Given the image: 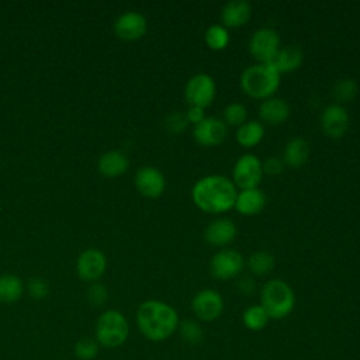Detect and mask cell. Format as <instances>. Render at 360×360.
Wrapping results in <instances>:
<instances>
[{"label": "cell", "instance_id": "obj_1", "mask_svg": "<svg viewBox=\"0 0 360 360\" xmlns=\"http://www.w3.org/2000/svg\"><path fill=\"white\" fill-rule=\"evenodd\" d=\"M236 194L233 181L221 174L204 176L191 188L194 204L208 214H221L233 208Z\"/></svg>", "mask_w": 360, "mask_h": 360}, {"label": "cell", "instance_id": "obj_2", "mask_svg": "<svg viewBox=\"0 0 360 360\" xmlns=\"http://www.w3.org/2000/svg\"><path fill=\"white\" fill-rule=\"evenodd\" d=\"M179 314L167 302L159 300L143 301L136 311L139 332L152 342L169 339L179 329Z\"/></svg>", "mask_w": 360, "mask_h": 360}, {"label": "cell", "instance_id": "obj_3", "mask_svg": "<svg viewBox=\"0 0 360 360\" xmlns=\"http://www.w3.org/2000/svg\"><path fill=\"white\" fill-rule=\"evenodd\" d=\"M281 75L271 63H255L248 66L240 75L242 90L257 100L273 97L280 86Z\"/></svg>", "mask_w": 360, "mask_h": 360}, {"label": "cell", "instance_id": "obj_4", "mask_svg": "<svg viewBox=\"0 0 360 360\" xmlns=\"http://www.w3.org/2000/svg\"><path fill=\"white\" fill-rule=\"evenodd\" d=\"M260 305L270 319H283L288 316L295 307V294L283 280L267 281L260 291Z\"/></svg>", "mask_w": 360, "mask_h": 360}, {"label": "cell", "instance_id": "obj_5", "mask_svg": "<svg viewBox=\"0 0 360 360\" xmlns=\"http://www.w3.org/2000/svg\"><path fill=\"white\" fill-rule=\"evenodd\" d=\"M129 335V323L118 309L101 312L96 323V340L101 347L115 349L122 346Z\"/></svg>", "mask_w": 360, "mask_h": 360}, {"label": "cell", "instance_id": "obj_6", "mask_svg": "<svg viewBox=\"0 0 360 360\" xmlns=\"http://www.w3.org/2000/svg\"><path fill=\"white\" fill-rule=\"evenodd\" d=\"M217 93V84L212 76L197 73L188 79L184 87V97L188 105L207 108L212 104Z\"/></svg>", "mask_w": 360, "mask_h": 360}, {"label": "cell", "instance_id": "obj_7", "mask_svg": "<svg viewBox=\"0 0 360 360\" xmlns=\"http://www.w3.org/2000/svg\"><path fill=\"white\" fill-rule=\"evenodd\" d=\"M263 177V162L253 153H245L233 165L232 180L240 190L255 188Z\"/></svg>", "mask_w": 360, "mask_h": 360}, {"label": "cell", "instance_id": "obj_8", "mask_svg": "<svg viewBox=\"0 0 360 360\" xmlns=\"http://www.w3.org/2000/svg\"><path fill=\"white\" fill-rule=\"evenodd\" d=\"M280 48V37L273 28H259L249 39V52L259 63H270Z\"/></svg>", "mask_w": 360, "mask_h": 360}, {"label": "cell", "instance_id": "obj_9", "mask_svg": "<svg viewBox=\"0 0 360 360\" xmlns=\"http://www.w3.org/2000/svg\"><path fill=\"white\" fill-rule=\"evenodd\" d=\"M191 309L197 319L202 322H212L224 312V298L212 288H202L193 297Z\"/></svg>", "mask_w": 360, "mask_h": 360}, {"label": "cell", "instance_id": "obj_10", "mask_svg": "<svg viewBox=\"0 0 360 360\" xmlns=\"http://www.w3.org/2000/svg\"><path fill=\"white\" fill-rule=\"evenodd\" d=\"M243 269V257L233 249H221L210 260V271L218 280L238 276Z\"/></svg>", "mask_w": 360, "mask_h": 360}, {"label": "cell", "instance_id": "obj_11", "mask_svg": "<svg viewBox=\"0 0 360 360\" xmlns=\"http://www.w3.org/2000/svg\"><path fill=\"white\" fill-rule=\"evenodd\" d=\"M107 269L105 255L94 248L86 249L76 262V270L82 280L96 283Z\"/></svg>", "mask_w": 360, "mask_h": 360}, {"label": "cell", "instance_id": "obj_12", "mask_svg": "<svg viewBox=\"0 0 360 360\" xmlns=\"http://www.w3.org/2000/svg\"><path fill=\"white\" fill-rule=\"evenodd\" d=\"M226 135V124L217 117H205L193 128L194 139L202 146H217L225 141Z\"/></svg>", "mask_w": 360, "mask_h": 360}, {"label": "cell", "instance_id": "obj_13", "mask_svg": "<svg viewBox=\"0 0 360 360\" xmlns=\"http://www.w3.org/2000/svg\"><path fill=\"white\" fill-rule=\"evenodd\" d=\"M349 114L340 104H329L321 114V128L330 138H342L349 129Z\"/></svg>", "mask_w": 360, "mask_h": 360}, {"label": "cell", "instance_id": "obj_14", "mask_svg": "<svg viewBox=\"0 0 360 360\" xmlns=\"http://www.w3.org/2000/svg\"><path fill=\"white\" fill-rule=\"evenodd\" d=\"M135 187L142 195L156 198L163 194L166 188V179L159 169L153 166H142L135 174Z\"/></svg>", "mask_w": 360, "mask_h": 360}, {"label": "cell", "instance_id": "obj_15", "mask_svg": "<svg viewBox=\"0 0 360 360\" xmlns=\"http://www.w3.org/2000/svg\"><path fill=\"white\" fill-rule=\"evenodd\" d=\"M148 30L146 18L138 11H127L118 15L114 22V32L124 41H135L145 35Z\"/></svg>", "mask_w": 360, "mask_h": 360}, {"label": "cell", "instance_id": "obj_16", "mask_svg": "<svg viewBox=\"0 0 360 360\" xmlns=\"http://www.w3.org/2000/svg\"><path fill=\"white\" fill-rule=\"evenodd\" d=\"M236 236V225L229 218H217L211 221L205 231L204 239L212 246H225Z\"/></svg>", "mask_w": 360, "mask_h": 360}, {"label": "cell", "instance_id": "obj_17", "mask_svg": "<svg viewBox=\"0 0 360 360\" xmlns=\"http://www.w3.org/2000/svg\"><path fill=\"white\" fill-rule=\"evenodd\" d=\"M266 205V195L259 188H245L238 191L235 205L233 208L240 212L242 215L250 217L259 214Z\"/></svg>", "mask_w": 360, "mask_h": 360}, {"label": "cell", "instance_id": "obj_18", "mask_svg": "<svg viewBox=\"0 0 360 360\" xmlns=\"http://www.w3.org/2000/svg\"><path fill=\"white\" fill-rule=\"evenodd\" d=\"M252 15L250 4L245 0H231L224 4L221 8V21L224 27H242L245 25Z\"/></svg>", "mask_w": 360, "mask_h": 360}, {"label": "cell", "instance_id": "obj_19", "mask_svg": "<svg viewBox=\"0 0 360 360\" xmlns=\"http://www.w3.org/2000/svg\"><path fill=\"white\" fill-rule=\"evenodd\" d=\"M259 115L262 121L270 125H278L290 117V105L283 98L269 97L260 103Z\"/></svg>", "mask_w": 360, "mask_h": 360}, {"label": "cell", "instance_id": "obj_20", "mask_svg": "<svg viewBox=\"0 0 360 360\" xmlns=\"http://www.w3.org/2000/svg\"><path fill=\"white\" fill-rule=\"evenodd\" d=\"M304 60V52L300 46L295 45H287L278 49L274 59L270 62L278 73H290L297 70Z\"/></svg>", "mask_w": 360, "mask_h": 360}, {"label": "cell", "instance_id": "obj_21", "mask_svg": "<svg viewBox=\"0 0 360 360\" xmlns=\"http://www.w3.org/2000/svg\"><path fill=\"white\" fill-rule=\"evenodd\" d=\"M129 160L121 150H108L103 153L97 162L98 172L105 177H117L127 172Z\"/></svg>", "mask_w": 360, "mask_h": 360}, {"label": "cell", "instance_id": "obj_22", "mask_svg": "<svg viewBox=\"0 0 360 360\" xmlns=\"http://www.w3.org/2000/svg\"><path fill=\"white\" fill-rule=\"evenodd\" d=\"M309 143L304 138H292L287 142L283 152V162L291 167H301L309 158Z\"/></svg>", "mask_w": 360, "mask_h": 360}, {"label": "cell", "instance_id": "obj_23", "mask_svg": "<svg viewBox=\"0 0 360 360\" xmlns=\"http://www.w3.org/2000/svg\"><path fill=\"white\" fill-rule=\"evenodd\" d=\"M264 128L259 121H246L236 129V141L243 148H253L262 142Z\"/></svg>", "mask_w": 360, "mask_h": 360}, {"label": "cell", "instance_id": "obj_24", "mask_svg": "<svg viewBox=\"0 0 360 360\" xmlns=\"http://www.w3.org/2000/svg\"><path fill=\"white\" fill-rule=\"evenodd\" d=\"M24 292L22 280L15 274L0 276V302L11 304L21 298Z\"/></svg>", "mask_w": 360, "mask_h": 360}, {"label": "cell", "instance_id": "obj_25", "mask_svg": "<svg viewBox=\"0 0 360 360\" xmlns=\"http://www.w3.org/2000/svg\"><path fill=\"white\" fill-rule=\"evenodd\" d=\"M269 321H270V316L267 315V312L264 311V308L260 304L248 307L242 314V322H243L245 328L252 332L264 329L267 326Z\"/></svg>", "mask_w": 360, "mask_h": 360}, {"label": "cell", "instance_id": "obj_26", "mask_svg": "<svg viewBox=\"0 0 360 360\" xmlns=\"http://www.w3.org/2000/svg\"><path fill=\"white\" fill-rule=\"evenodd\" d=\"M274 266H276V259L267 250H257L252 253L248 259V267L256 276H264L270 273Z\"/></svg>", "mask_w": 360, "mask_h": 360}, {"label": "cell", "instance_id": "obj_27", "mask_svg": "<svg viewBox=\"0 0 360 360\" xmlns=\"http://www.w3.org/2000/svg\"><path fill=\"white\" fill-rule=\"evenodd\" d=\"M204 39H205V44L208 45V48H211L214 51H221L228 46L231 37H229L228 30L224 25L212 24L207 28V31L204 34Z\"/></svg>", "mask_w": 360, "mask_h": 360}, {"label": "cell", "instance_id": "obj_28", "mask_svg": "<svg viewBox=\"0 0 360 360\" xmlns=\"http://www.w3.org/2000/svg\"><path fill=\"white\" fill-rule=\"evenodd\" d=\"M179 332L184 343L190 346L201 345L204 340V332L200 323L194 319H186L179 323Z\"/></svg>", "mask_w": 360, "mask_h": 360}, {"label": "cell", "instance_id": "obj_29", "mask_svg": "<svg viewBox=\"0 0 360 360\" xmlns=\"http://www.w3.org/2000/svg\"><path fill=\"white\" fill-rule=\"evenodd\" d=\"M357 89V83L353 79H340L335 83L332 89V96L338 103H349L356 97Z\"/></svg>", "mask_w": 360, "mask_h": 360}, {"label": "cell", "instance_id": "obj_30", "mask_svg": "<svg viewBox=\"0 0 360 360\" xmlns=\"http://www.w3.org/2000/svg\"><path fill=\"white\" fill-rule=\"evenodd\" d=\"M248 111L246 107L240 103H229L224 108V122L231 127H240L243 122H246Z\"/></svg>", "mask_w": 360, "mask_h": 360}, {"label": "cell", "instance_id": "obj_31", "mask_svg": "<svg viewBox=\"0 0 360 360\" xmlns=\"http://www.w3.org/2000/svg\"><path fill=\"white\" fill-rule=\"evenodd\" d=\"M100 350V345L96 339L91 338H82L75 343L73 352L75 356L80 360H93L97 357Z\"/></svg>", "mask_w": 360, "mask_h": 360}, {"label": "cell", "instance_id": "obj_32", "mask_svg": "<svg viewBox=\"0 0 360 360\" xmlns=\"http://www.w3.org/2000/svg\"><path fill=\"white\" fill-rule=\"evenodd\" d=\"M166 131L172 135H179L181 134L187 125H188V121L186 118V114L181 112V111H174L172 114H169L166 118H165V122H163Z\"/></svg>", "mask_w": 360, "mask_h": 360}, {"label": "cell", "instance_id": "obj_33", "mask_svg": "<svg viewBox=\"0 0 360 360\" xmlns=\"http://www.w3.org/2000/svg\"><path fill=\"white\" fill-rule=\"evenodd\" d=\"M108 298L107 288L100 283H93L87 290V301L94 307H101Z\"/></svg>", "mask_w": 360, "mask_h": 360}, {"label": "cell", "instance_id": "obj_34", "mask_svg": "<svg viewBox=\"0 0 360 360\" xmlns=\"http://www.w3.org/2000/svg\"><path fill=\"white\" fill-rule=\"evenodd\" d=\"M28 292L32 298L35 300H42L48 295L49 292V285L46 283V280H44L42 277H32L28 280Z\"/></svg>", "mask_w": 360, "mask_h": 360}, {"label": "cell", "instance_id": "obj_35", "mask_svg": "<svg viewBox=\"0 0 360 360\" xmlns=\"http://www.w3.org/2000/svg\"><path fill=\"white\" fill-rule=\"evenodd\" d=\"M284 162L276 156H270L263 162V173H267L270 176L280 174L283 172Z\"/></svg>", "mask_w": 360, "mask_h": 360}, {"label": "cell", "instance_id": "obj_36", "mask_svg": "<svg viewBox=\"0 0 360 360\" xmlns=\"http://www.w3.org/2000/svg\"><path fill=\"white\" fill-rule=\"evenodd\" d=\"M184 114H186V118H187L188 124H193V125L201 122L205 118L204 108L194 107V105H188V108H187V111Z\"/></svg>", "mask_w": 360, "mask_h": 360}, {"label": "cell", "instance_id": "obj_37", "mask_svg": "<svg viewBox=\"0 0 360 360\" xmlns=\"http://www.w3.org/2000/svg\"><path fill=\"white\" fill-rule=\"evenodd\" d=\"M238 288L242 294H250L255 290V283L250 277H243L238 283Z\"/></svg>", "mask_w": 360, "mask_h": 360}]
</instances>
